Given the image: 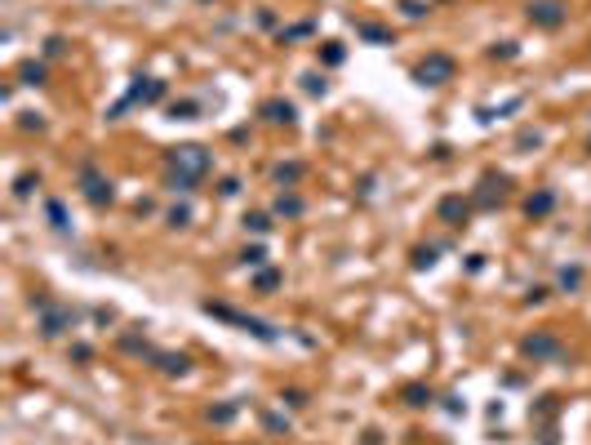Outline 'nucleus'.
<instances>
[{"instance_id":"nucleus-30","label":"nucleus","mask_w":591,"mask_h":445,"mask_svg":"<svg viewBox=\"0 0 591 445\" xmlns=\"http://www.w3.org/2000/svg\"><path fill=\"white\" fill-rule=\"evenodd\" d=\"M489 54H494V58H516L520 49H516V40H502V45H494V49H489Z\"/></svg>"},{"instance_id":"nucleus-37","label":"nucleus","mask_w":591,"mask_h":445,"mask_svg":"<svg viewBox=\"0 0 591 445\" xmlns=\"http://www.w3.org/2000/svg\"><path fill=\"white\" fill-rule=\"evenodd\" d=\"M516 143H520V147H538V143H543V134H529V129H525V134H520Z\"/></svg>"},{"instance_id":"nucleus-10","label":"nucleus","mask_w":591,"mask_h":445,"mask_svg":"<svg viewBox=\"0 0 591 445\" xmlns=\"http://www.w3.org/2000/svg\"><path fill=\"white\" fill-rule=\"evenodd\" d=\"M263 121H272V125H294V121H298V107L285 103V98H267V103H263Z\"/></svg>"},{"instance_id":"nucleus-20","label":"nucleus","mask_w":591,"mask_h":445,"mask_svg":"<svg viewBox=\"0 0 591 445\" xmlns=\"http://www.w3.org/2000/svg\"><path fill=\"white\" fill-rule=\"evenodd\" d=\"M302 89H307L311 98H325L329 94V80L320 76V72H307V76H302Z\"/></svg>"},{"instance_id":"nucleus-25","label":"nucleus","mask_w":591,"mask_h":445,"mask_svg":"<svg viewBox=\"0 0 591 445\" xmlns=\"http://www.w3.org/2000/svg\"><path fill=\"white\" fill-rule=\"evenodd\" d=\"M31 187H40V174H23L18 183H13V196H18V201H27V196H31Z\"/></svg>"},{"instance_id":"nucleus-6","label":"nucleus","mask_w":591,"mask_h":445,"mask_svg":"<svg viewBox=\"0 0 591 445\" xmlns=\"http://www.w3.org/2000/svg\"><path fill=\"white\" fill-rule=\"evenodd\" d=\"M160 98H165V80L138 76V80H133V85H129V94L121 98V107H116V111H125L129 103H160Z\"/></svg>"},{"instance_id":"nucleus-29","label":"nucleus","mask_w":591,"mask_h":445,"mask_svg":"<svg viewBox=\"0 0 591 445\" xmlns=\"http://www.w3.org/2000/svg\"><path fill=\"white\" fill-rule=\"evenodd\" d=\"M414 268L422 272V268H436V250L427 245V250H414Z\"/></svg>"},{"instance_id":"nucleus-3","label":"nucleus","mask_w":591,"mask_h":445,"mask_svg":"<svg viewBox=\"0 0 591 445\" xmlns=\"http://www.w3.org/2000/svg\"><path fill=\"white\" fill-rule=\"evenodd\" d=\"M453 76H458V62H453L449 54H441V49H436V54H427V58L414 67V80H418V85H427V89L449 85Z\"/></svg>"},{"instance_id":"nucleus-1","label":"nucleus","mask_w":591,"mask_h":445,"mask_svg":"<svg viewBox=\"0 0 591 445\" xmlns=\"http://www.w3.org/2000/svg\"><path fill=\"white\" fill-rule=\"evenodd\" d=\"M209 170H214V156L205 152V147H196V143L169 152V187H174V192H196V183Z\"/></svg>"},{"instance_id":"nucleus-9","label":"nucleus","mask_w":591,"mask_h":445,"mask_svg":"<svg viewBox=\"0 0 591 445\" xmlns=\"http://www.w3.org/2000/svg\"><path fill=\"white\" fill-rule=\"evenodd\" d=\"M436 214H441V223H449V227H463V223H467V214H471V205L463 201V196H445V201L436 205Z\"/></svg>"},{"instance_id":"nucleus-33","label":"nucleus","mask_w":591,"mask_h":445,"mask_svg":"<svg viewBox=\"0 0 591 445\" xmlns=\"http://www.w3.org/2000/svg\"><path fill=\"white\" fill-rule=\"evenodd\" d=\"M298 36H311V23H298L289 31H280V40H298Z\"/></svg>"},{"instance_id":"nucleus-7","label":"nucleus","mask_w":591,"mask_h":445,"mask_svg":"<svg viewBox=\"0 0 591 445\" xmlns=\"http://www.w3.org/2000/svg\"><path fill=\"white\" fill-rule=\"evenodd\" d=\"M520 348H525V356H534V361H547V356H556V361H560V356H565L560 339H556L551 329H538V334H529L525 343H520Z\"/></svg>"},{"instance_id":"nucleus-31","label":"nucleus","mask_w":591,"mask_h":445,"mask_svg":"<svg viewBox=\"0 0 591 445\" xmlns=\"http://www.w3.org/2000/svg\"><path fill=\"white\" fill-rule=\"evenodd\" d=\"M209 419H214V423H231V419H236V405H218V410H209Z\"/></svg>"},{"instance_id":"nucleus-38","label":"nucleus","mask_w":591,"mask_h":445,"mask_svg":"<svg viewBox=\"0 0 591 445\" xmlns=\"http://www.w3.org/2000/svg\"><path fill=\"white\" fill-rule=\"evenodd\" d=\"M280 401H289V405H307V392H285Z\"/></svg>"},{"instance_id":"nucleus-32","label":"nucleus","mask_w":591,"mask_h":445,"mask_svg":"<svg viewBox=\"0 0 591 445\" xmlns=\"http://www.w3.org/2000/svg\"><path fill=\"white\" fill-rule=\"evenodd\" d=\"M62 49H67V40H62V36H49V40H45V58H58Z\"/></svg>"},{"instance_id":"nucleus-15","label":"nucleus","mask_w":591,"mask_h":445,"mask_svg":"<svg viewBox=\"0 0 591 445\" xmlns=\"http://www.w3.org/2000/svg\"><path fill=\"white\" fill-rule=\"evenodd\" d=\"M400 397H404V405H409V410H427L436 397H431V388H422V383H409V388H404L400 392Z\"/></svg>"},{"instance_id":"nucleus-21","label":"nucleus","mask_w":591,"mask_h":445,"mask_svg":"<svg viewBox=\"0 0 591 445\" xmlns=\"http://www.w3.org/2000/svg\"><path fill=\"white\" fill-rule=\"evenodd\" d=\"M560 290L565 294H578L582 290V268H560Z\"/></svg>"},{"instance_id":"nucleus-36","label":"nucleus","mask_w":591,"mask_h":445,"mask_svg":"<svg viewBox=\"0 0 591 445\" xmlns=\"http://www.w3.org/2000/svg\"><path fill=\"white\" fill-rule=\"evenodd\" d=\"M547 294H551V290H547V285H534V290H529V294H525V299H529V303H543V299H547Z\"/></svg>"},{"instance_id":"nucleus-28","label":"nucleus","mask_w":591,"mask_h":445,"mask_svg":"<svg viewBox=\"0 0 591 445\" xmlns=\"http://www.w3.org/2000/svg\"><path fill=\"white\" fill-rule=\"evenodd\" d=\"M400 9H404V18H427L431 5H422V0H400Z\"/></svg>"},{"instance_id":"nucleus-24","label":"nucleus","mask_w":591,"mask_h":445,"mask_svg":"<svg viewBox=\"0 0 591 445\" xmlns=\"http://www.w3.org/2000/svg\"><path fill=\"white\" fill-rule=\"evenodd\" d=\"M241 263H245V268H263V263H267V250H263V245H245V250H241Z\"/></svg>"},{"instance_id":"nucleus-2","label":"nucleus","mask_w":591,"mask_h":445,"mask_svg":"<svg viewBox=\"0 0 591 445\" xmlns=\"http://www.w3.org/2000/svg\"><path fill=\"white\" fill-rule=\"evenodd\" d=\"M200 312H205V317L227 321V325H236V329H245V334H253L258 343H280V329H276L272 321H263V317H249V312H236V307H227V303H214V299H205V303H200Z\"/></svg>"},{"instance_id":"nucleus-14","label":"nucleus","mask_w":591,"mask_h":445,"mask_svg":"<svg viewBox=\"0 0 591 445\" xmlns=\"http://www.w3.org/2000/svg\"><path fill=\"white\" fill-rule=\"evenodd\" d=\"M302 209H307V201H302V196H294L289 187L276 196V214H280V219H302Z\"/></svg>"},{"instance_id":"nucleus-27","label":"nucleus","mask_w":591,"mask_h":445,"mask_svg":"<svg viewBox=\"0 0 591 445\" xmlns=\"http://www.w3.org/2000/svg\"><path fill=\"white\" fill-rule=\"evenodd\" d=\"M192 223V205H174L169 209V227H187Z\"/></svg>"},{"instance_id":"nucleus-19","label":"nucleus","mask_w":591,"mask_h":445,"mask_svg":"<svg viewBox=\"0 0 591 445\" xmlns=\"http://www.w3.org/2000/svg\"><path fill=\"white\" fill-rule=\"evenodd\" d=\"M18 80H23V85H45V62H23Z\"/></svg>"},{"instance_id":"nucleus-13","label":"nucleus","mask_w":591,"mask_h":445,"mask_svg":"<svg viewBox=\"0 0 591 445\" xmlns=\"http://www.w3.org/2000/svg\"><path fill=\"white\" fill-rule=\"evenodd\" d=\"M151 361H156V366H160L165 374H178V378L192 370V356H182V352H156Z\"/></svg>"},{"instance_id":"nucleus-11","label":"nucleus","mask_w":591,"mask_h":445,"mask_svg":"<svg viewBox=\"0 0 591 445\" xmlns=\"http://www.w3.org/2000/svg\"><path fill=\"white\" fill-rule=\"evenodd\" d=\"M45 219H49V227H54V232H72V214H67V205L62 201H54V196H49L45 201Z\"/></svg>"},{"instance_id":"nucleus-23","label":"nucleus","mask_w":591,"mask_h":445,"mask_svg":"<svg viewBox=\"0 0 591 445\" xmlns=\"http://www.w3.org/2000/svg\"><path fill=\"white\" fill-rule=\"evenodd\" d=\"M276 285H280V272H276V268H267V272H258V276H253V290H258V294L276 290Z\"/></svg>"},{"instance_id":"nucleus-18","label":"nucleus","mask_w":591,"mask_h":445,"mask_svg":"<svg viewBox=\"0 0 591 445\" xmlns=\"http://www.w3.org/2000/svg\"><path fill=\"white\" fill-rule=\"evenodd\" d=\"M245 232L267 236V232H272V214H245Z\"/></svg>"},{"instance_id":"nucleus-17","label":"nucleus","mask_w":591,"mask_h":445,"mask_svg":"<svg viewBox=\"0 0 591 445\" xmlns=\"http://www.w3.org/2000/svg\"><path fill=\"white\" fill-rule=\"evenodd\" d=\"M272 178H276L280 187H294L298 178H302V165H298V160H294V165H276V174H272Z\"/></svg>"},{"instance_id":"nucleus-16","label":"nucleus","mask_w":591,"mask_h":445,"mask_svg":"<svg viewBox=\"0 0 591 445\" xmlns=\"http://www.w3.org/2000/svg\"><path fill=\"white\" fill-rule=\"evenodd\" d=\"M356 31H360V40H369V45H392V40H396V31H387V27H378V23H360Z\"/></svg>"},{"instance_id":"nucleus-8","label":"nucleus","mask_w":591,"mask_h":445,"mask_svg":"<svg viewBox=\"0 0 591 445\" xmlns=\"http://www.w3.org/2000/svg\"><path fill=\"white\" fill-rule=\"evenodd\" d=\"M36 307L45 312V317H40V334H45V339H58L62 329H72V325H76V317H72L67 307H49L45 299H36Z\"/></svg>"},{"instance_id":"nucleus-35","label":"nucleus","mask_w":591,"mask_h":445,"mask_svg":"<svg viewBox=\"0 0 591 445\" xmlns=\"http://www.w3.org/2000/svg\"><path fill=\"white\" fill-rule=\"evenodd\" d=\"M241 192V178H223V187H218V196H236Z\"/></svg>"},{"instance_id":"nucleus-12","label":"nucleus","mask_w":591,"mask_h":445,"mask_svg":"<svg viewBox=\"0 0 591 445\" xmlns=\"http://www.w3.org/2000/svg\"><path fill=\"white\" fill-rule=\"evenodd\" d=\"M556 209V192L551 187H543V192H534L529 196V201H525V214H529V219H547V214Z\"/></svg>"},{"instance_id":"nucleus-22","label":"nucleus","mask_w":591,"mask_h":445,"mask_svg":"<svg viewBox=\"0 0 591 445\" xmlns=\"http://www.w3.org/2000/svg\"><path fill=\"white\" fill-rule=\"evenodd\" d=\"M196 111H200V103H192V98H182V103H174V107H169V121H196Z\"/></svg>"},{"instance_id":"nucleus-5","label":"nucleus","mask_w":591,"mask_h":445,"mask_svg":"<svg viewBox=\"0 0 591 445\" xmlns=\"http://www.w3.org/2000/svg\"><path fill=\"white\" fill-rule=\"evenodd\" d=\"M525 18L534 27H543V31H556V27L569 23V5H565V0H529V5H525Z\"/></svg>"},{"instance_id":"nucleus-39","label":"nucleus","mask_w":591,"mask_h":445,"mask_svg":"<svg viewBox=\"0 0 591 445\" xmlns=\"http://www.w3.org/2000/svg\"><path fill=\"white\" fill-rule=\"evenodd\" d=\"M445 410H449V414H463V410H467V405H463L458 397H445Z\"/></svg>"},{"instance_id":"nucleus-34","label":"nucleus","mask_w":591,"mask_h":445,"mask_svg":"<svg viewBox=\"0 0 591 445\" xmlns=\"http://www.w3.org/2000/svg\"><path fill=\"white\" fill-rule=\"evenodd\" d=\"M18 125H23V129H45V121L36 116V111H23V121H18Z\"/></svg>"},{"instance_id":"nucleus-4","label":"nucleus","mask_w":591,"mask_h":445,"mask_svg":"<svg viewBox=\"0 0 591 445\" xmlns=\"http://www.w3.org/2000/svg\"><path fill=\"white\" fill-rule=\"evenodd\" d=\"M80 192H84V201H89L94 209H103V205H111V201H116L111 178L98 174V165H94V160H84V165H80Z\"/></svg>"},{"instance_id":"nucleus-26","label":"nucleus","mask_w":591,"mask_h":445,"mask_svg":"<svg viewBox=\"0 0 591 445\" xmlns=\"http://www.w3.org/2000/svg\"><path fill=\"white\" fill-rule=\"evenodd\" d=\"M320 58H325V62H329V67H338V62H343V58H347V49H343V45H338V40H325V54H320Z\"/></svg>"}]
</instances>
